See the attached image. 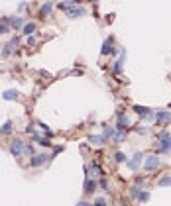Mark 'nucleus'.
I'll return each mask as SVG.
<instances>
[{
  "instance_id": "4",
  "label": "nucleus",
  "mask_w": 171,
  "mask_h": 206,
  "mask_svg": "<svg viewBox=\"0 0 171 206\" xmlns=\"http://www.w3.org/2000/svg\"><path fill=\"white\" fill-rule=\"evenodd\" d=\"M155 169H159V159L155 155L147 157L146 159V171H155Z\"/></svg>"
},
{
  "instance_id": "15",
  "label": "nucleus",
  "mask_w": 171,
  "mask_h": 206,
  "mask_svg": "<svg viewBox=\"0 0 171 206\" xmlns=\"http://www.w3.org/2000/svg\"><path fill=\"white\" fill-rule=\"evenodd\" d=\"M34 32H35V24H32V22H29V24H26V26H24V33H26V35L34 33Z\"/></svg>"
},
{
  "instance_id": "9",
  "label": "nucleus",
  "mask_w": 171,
  "mask_h": 206,
  "mask_svg": "<svg viewBox=\"0 0 171 206\" xmlns=\"http://www.w3.org/2000/svg\"><path fill=\"white\" fill-rule=\"evenodd\" d=\"M94 179H91V177H88V179L85 181V193H93V190H94Z\"/></svg>"
},
{
  "instance_id": "18",
  "label": "nucleus",
  "mask_w": 171,
  "mask_h": 206,
  "mask_svg": "<svg viewBox=\"0 0 171 206\" xmlns=\"http://www.w3.org/2000/svg\"><path fill=\"white\" fill-rule=\"evenodd\" d=\"M102 136H104L106 139L112 137V136H114V128H108V126H106V128H104V134H102Z\"/></svg>"
},
{
  "instance_id": "6",
  "label": "nucleus",
  "mask_w": 171,
  "mask_h": 206,
  "mask_svg": "<svg viewBox=\"0 0 171 206\" xmlns=\"http://www.w3.org/2000/svg\"><path fill=\"white\" fill-rule=\"evenodd\" d=\"M140 163H142V153H140V151H138V153H136V155H134V159H132V161H130V163H128V167L132 169V171H136V169L140 167Z\"/></svg>"
},
{
  "instance_id": "5",
  "label": "nucleus",
  "mask_w": 171,
  "mask_h": 206,
  "mask_svg": "<svg viewBox=\"0 0 171 206\" xmlns=\"http://www.w3.org/2000/svg\"><path fill=\"white\" fill-rule=\"evenodd\" d=\"M45 159H47L45 153H41V155H35L32 161H29V167H40L41 163H45Z\"/></svg>"
},
{
  "instance_id": "20",
  "label": "nucleus",
  "mask_w": 171,
  "mask_h": 206,
  "mask_svg": "<svg viewBox=\"0 0 171 206\" xmlns=\"http://www.w3.org/2000/svg\"><path fill=\"white\" fill-rule=\"evenodd\" d=\"M10 130H12V122H6L0 131H2V134H10Z\"/></svg>"
},
{
  "instance_id": "23",
  "label": "nucleus",
  "mask_w": 171,
  "mask_h": 206,
  "mask_svg": "<svg viewBox=\"0 0 171 206\" xmlns=\"http://www.w3.org/2000/svg\"><path fill=\"white\" fill-rule=\"evenodd\" d=\"M94 206H106V200H104V198H96V200H94Z\"/></svg>"
},
{
  "instance_id": "3",
  "label": "nucleus",
  "mask_w": 171,
  "mask_h": 206,
  "mask_svg": "<svg viewBox=\"0 0 171 206\" xmlns=\"http://www.w3.org/2000/svg\"><path fill=\"white\" fill-rule=\"evenodd\" d=\"M16 45H18V39H10V41L4 45V49H2V57H4V59H8L10 53H12L14 49H16Z\"/></svg>"
},
{
  "instance_id": "17",
  "label": "nucleus",
  "mask_w": 171,
  "mask_h": 206,
  "mask_svg": "<svg viewBox=\"0 0 171 206\" xmlns=\"http://www.w3.org/2000/svg\"><path fill=\"white\" fill-rule=\"evenodd\" d=\"M171 185V177H163V179H159V187H169Z\"/></svg>"
},
{
  "instance_id": "24",
  "label": "nucleus",
  "mask_w": 171,
  "mask_h": 206,
  "mask_svg": "<svg viewBox=\"0 0 171 206\" xmlns=\"http://www.w3.org/2000/svg\"><path fill=\"white\" fill-rule=\"evenodd\" d=\"M28 45H35V38H32V35H28Z\"/></svg>"
},
{
  "instance_id": "14",
  "label": "nucleus",
  "mask_w": 171,
  "mask_h": 206,
  "mask_svg": "<svg viewBox=\"0 0 171 206\" xmlns=\"http://www.w3.org/2000/svg\"><path fill=\"white\" fill-rule=\"evenodd\" d=\"M40 14H41L43 18H45V16H49V14H51V4H49V2H47V4H43V6H41V12H40Z\"/></svg>"
},
{
  "instance_id": "10",
  "label": "nucleus",
  "mask_w": 171,
  "mask_h": 206,
  "mask_svg": "<svg viewBox=\"0 0 171 206\" xmlns=\"http://www.w3.org/2000/svg\"><path fill=\"white\" fill-rule=\"evenodd\" d=\"M134 110H136L140 116H144V118L152 114V110H150V108H144V106H134Z\"/></svg>"
},
{
  "instance_id": "13",
  "label": "nucleus",
  "mask_w": 171,
  "mask_h": 206,
  "mask_svg": "<svg viewBox=\"0 0 171 206\" xmlns=\"http://www.w3.org/2000/svg\"><path fill=\"white\" fill-rule=\"evenodd\" d=\"M91 142L96 143V145H100V143L106 142V137H104V136H91Z\"/></svg>"
},
{
  "instance_id": "19",
  "label": "nucleus",
  "mask_w": 171,
  "mask_h": 206,
  "mask_svg": "<svg viewBox=\"0 0 171 206\" xmlns=\"http://www.w3.org/2000/svg\"><path fill=\"white\" fill-rule=\"evenodd\" d=\"M24 155H34V145H24Z\"/></svg>"
},
{
  "instance_id": "22",
  "label": "nucleus",
  "mask_w": 171,
  "mask_h": 206,
  "mask_svg": "<svg viewBox=\"0 0 171 206\" xmlns=\"http://www.w3.org/2000/svg\"><path fill=\"white\" fill-rule=\"evenodd\" d=\"M10 24H12V28H20V26H22V20H20V18H12Z\"/></svg>"
},
{
  "instance_id": "2",
  "label": "nucleus",
  "mask_w": 171,
  "mask_h": 206,
  "mask_svg": "<svg viewBox=\"0 0 171 206\" xmlns=\"http://www.w3.org/2000/svg\"><path fill=\"white\" fill-rule=\"evenodd\" d=\"M24 142H22V139H14V142L10 143V153L12 155H20L22 151H24Z\"/></svg>"
},
{
  "instance_id": "21",
  "label": "nucleus",
  "mask_w": 171,
  "mask_h": 206,
  "mask_svg": "<svg viewBox=\"0 0 171 206\" xmlns=\"http://www.w3.org/2000/svg\"><path fill=\"white\" fill-rule=\"evenodd\" d=\"M138 200H142V202H147V200H150V193H140Z\"/></svg>"
},
{
  "instance_id": "1",
  "label": "nucleus",
  "mask_w": 171,
  "mask_h": 206,
  "mask_svg": "<svg viewBox=\"0 0 171 206\" xmlns=\"http://www.w3.org/2000/svg\"><path fill=\"white\" fill-rule=\"evenodd\" d=\"M65 14H67L69 18H79V16H85L87 10L83 8V6H79V8H77V6H73V8H67Z\"/></svg>"
},
{
  "instance_id": "12",
  "label": "nucleus",
  "mask_w": 171,
  "mask_h": 206,
  "mask_svg": "<svg viewBox=\"0 0 171 206\" xmlns=\"http://www.w3.org/2000/svg\"><path fill=\"white\" fill-rule=\"evenodd\" d=\"M106 53H112V41L110 39H106L104 45H102V55H106Z\"/></svg>"
},
{
  "instance_id": "8",
  "label": "nucleus",
  "mask_w": 171,
  "mask_h": 206,
  "mask_svg": "<svg viewBox=\"0 0 171 206\" xmlns=\"http://www.w3.org/2000/svg\"><path fill=\"white\" fill-rule=\"evenodd\" d=\"M130 126V120H128V116L126 114H118V128H128Z\"/></svg>"
},
{
  "instance_id": "16",
  "label": "nucleus",
  "mask_w": 171,
  "mask_h": 206,
  "mask_svg": "<svg viewBox=\"0 0 171 206\" xmlns=\"http://www.w3.org/2000/svg\"><path fill=\"white\" fill-rule=\"evenodd\" d=\"M114 161H116V163H122V161H126V155L122 151H116L114 153Z\"/></svg>"
},
{
  "instance_id": "11",
  "label": "nucleus",
  "mask_w": 171,
  "mask_h": 206,
  "mask_svg": "<svg viewBox=\"0 0 171 206\" xmlns=\"http://www.w3.org/2000/svg\"><path fill=\"white\" fill-rule=\"evenodd\" d=\"M2 96H4V100H16L18 98V92L16 90H4Z\"/></svg>"
},
{
  "instance_id": "25",
  "label": "nucleus",
  "mask_w": 171,
  "mask_h": 206,
  "mask_svg": "<svg viewBox=\"0 0 171 206\" xmlns=\"http://www.w3.org/2000/svg\"><path fill=\"white\" fill-rule=\"evenodd\" d=\"M77 206H88V204H87V202H79Z\"/></svg>"
},
{
  "instance_id": "7",
  "label": "nucleus",
  "mask_w": 171,
  "mask_h": 206,
  "mask_svg": "<svg viewBox=\"0 0 171 206\" xmlns=\"http://www.w3.org/2000/svg\"><path fill=\"white\" fill-rule=\"evenodd\" d=\"M155 120L161 124H167V122H171V114L169 112H155Z\"/></svg>"
}]
</instances>
